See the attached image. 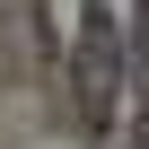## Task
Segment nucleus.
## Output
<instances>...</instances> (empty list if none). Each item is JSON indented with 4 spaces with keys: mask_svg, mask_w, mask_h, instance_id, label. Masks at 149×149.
Wrapping results in <instances>:
<instances>
[{
    "mask_svg": "<svg viewBox=\"0 0 149 149\" xmlns=\"http://www.w3.org/2000/svg\"><path fill=\"white\" fill-rule=\"evenodd\" d=\"M114 79H123V35H114V9H105V0H88L79 53H70V88H79V114L97 132L114 123Z\"/></svg>",
    "mask_w": 149,
    "mask_h": 149,
    "instance_id": "nucleus-1",
    "label": "nucleus"
}]
</instances>
